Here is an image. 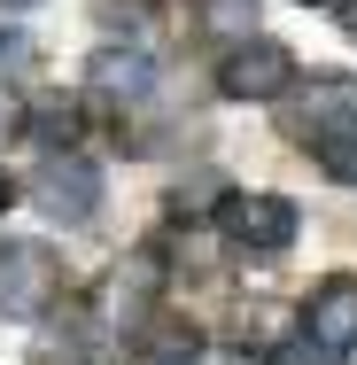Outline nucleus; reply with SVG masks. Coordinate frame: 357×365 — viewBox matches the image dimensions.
Returning a JSON list of instances; mask_svg holds the SVG:
<instances>
[{
    "mask_svg": "<svg viewBox=\"0 0 357 365\" xmlns=\"http://www.w3.org/2000/svg\"><path fill=\"white\" fill-rule=\"evenodd\" d=\"M31 125H39V140H47V148H71L78 140V101H39Z\"/></svg>",
    "mask_w": 357,
    "mask_h": 365,
    "instance_id": "nucleus-9",
    "label": "nucleus"
},
{
    "mask_svg": "<svg viewBox=\"0 0 357 365\" xmlns=\"http://www.w3.org/2000/svg\"><path fill=\"white\" fill-rule=\"evenodd\" d=\"M303 342H319L326 358L334 350H357V280L350 272H334V280H319V288L303 295Z\"/></svg>",
    "mask_w": 357,
    "mask_h": 365,
    "instance_id": "nucleus-6",
    "label": "nucleus"
},
{
    "mask_svg": "<svg viewBox=\"0 0 357 365\" xmlns=\"http://www.w3.org/2000/svg\"><path fill=\"white\" fill-rule=\"evenodd\" d=\"M86 78H93V93H109V101H140L148 86H155V63H148V55H125V47H101Z\"/></svg>",
    "mask_w": 357,
    "mask_h": 365,
    "instance_id": "nucleus-8",
    "label": "nucleus"
},
{
    "mask_svg": "<svg viewBox=\"0 0 357 365\" xmlns=\"http://www.w3.org/2000/svg\"><path fill=\"white\" fill-rule=\"evenodd\" d=\"M8 202H16V187H8V179H0V210H8Z\"/></svg>",
    "mask_w": 357,
    "mask_h": 365,
    "instance_id": "nucleus-12",
    "label": "nucleus"
},
{
    "mask_svg": "<svg viewBox=\"0 0 357 365\" xmlns=\"http://www.w3.org/2000/svg\"><path fill=\"white\" fill-rule=\"evenodd\" d=\"M295 86V55L280 39H233L225 63H217V93L225 101H280Z\"/></svg>",
    "mask_w": 357,
    "mask_h": 365,
    "instance_id": "nucleus-2",
    "label": "nucleus"
},
{
    "mask_svg": "<svg viewBox=\"0 0 357 365\" xmlns=\"http://www.w3.org/2000/svg\"><path fill=\"white\" fill-rule=\"evenodd\" d=\"M125 365H202V327H187V319H148L140 334H133V350Z\"/></svg>",
    "mask_w": 357,
    "mask_h": 365,
    "instance_id": "nucleus-7",
    "label": "nucleus"
},
{
    "mask_svg": "<svg viewBox=\"0 0 357 365\" xmlns=\"http://www.w3.org/2000/svg\"><path fill=\"white\" fill-rule=\"evenodd\" d=\"M63 295V257L47 241H0V319H39Z\"/></svg>",
    "mask_w": 357,
    "mask_h": 365,
    "instance_id": "nucleus-1",
    "label": "nucleus"
},
{
    "mask_svg": "<svg viewBox=\"0 0 357 365\" xmlns=\"http://www.w3.org/2000/svg\"><path fill=\"white\" fill-rule=\"evenodd\" d=\"M303 8H334V0H303Z\"/></svg>",
    "mask_w": 357,
    "mask_h": 365,
    "instance_id": "nucleus-14",
    "label": "nucleus"
},
{
    "mask_svg": "<svg viewBox=\"0 0 357 365\" xmlns=\"http://www.w3.org/2000/svg\"><path fill=\"white\" fill-rule=\"evenodd\" d=\"M342 31H350V39H357V0H342Z\"/></svg>",
    "mask_w": 357,
    "mask_h": 365,
    "instance_id": "nucleus-11",
    "label": "nucleus"
},
{
    "mask_svg": "<svg viewBox=\"0 0 357 365\" xmlns=\"http://www.w3.org/2000/svg\"><path fill=\"white\" fill-rule=\"evenodd\" d=\"M295 202L287 195H225V210H217V233L233 241V249H249V257H280L287 241H295Z\"/></svg>",
    "mask_w": 357,
    "mask_h": 365,
    "instance_id": "nucleus-3",
    "label": "nucleus"
},
{
    "mask_svg": "<svg viewBox=\"0 0 357 365\" xmlns=\"http://www.w3.org/2000/svg\"><path fill=\"white\" fill-rule=\"evenodd\" d=\"M272 365H334V358H326L319 342H303V334H295V342H280V350H272Z\"/></svg>",
    "mask_w": 357,
    "mask_h": 365,
    "instance_id": "nucleus-10",
    "label": "nucleus"
},
{
    "mask_svg": "<svg viewBox=\"0 0 357 365\" xmlns=\"http://www.w3.org/2000/svg\"><path fill=\"white\" fill-rule=\"evenodd\" d=\"M0 8H39V0H0Z\"/></svg>",
    "mask_w": 357,
    "mask_h": 365,
    "instance_id": "nucleus-13",
    "label": "nucleus"
},
{
    "mask_svg": "<svg viewBox=\"0 0 357 365\" xmlns=\"http://www.w3.org/2000/svg\"><path fill=\"white\" fill-rule=\"evenodd\" d=\"M31 202H39L47 218H63V225H86L101 210V171H93L78 148H55V155L39 163V179H31Z\"/></svg>",
    "mask_w": 357,
    "mask_h": 365,
    "instance_id": "nucleus-4",
    "label": "nucleus"
},
{
    "mask_svg": "<svg viewBox=\"0 0 357 365\" xmlns=\"http://www.w3.org/2000/svg\"><path fill=\"white\" fill-rule=\"evenodd\" d=\"M287 133L303 148H326L342 133H357V78H311L303 101L287 109Z\"/></svg>",
    "mask_w": 357,
    "mask_h": 365,
    "instance_id": "nucleus-5",
    "label": "nucleus"
}]
</instances>
